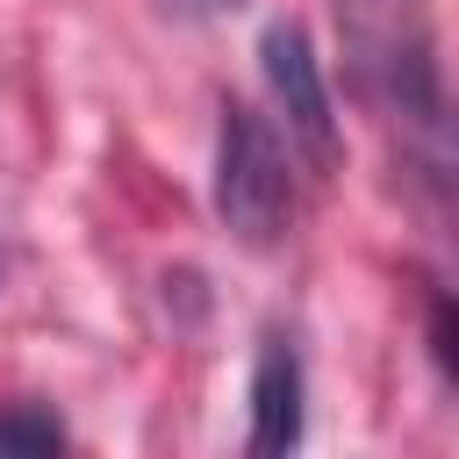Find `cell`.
Listing matches in <instances>:
<instances>
[{
  "instance_id": "277c9868",
  "label": "cell",
  "mask_w": 459,
  "mask_h": 459,
  "mask_svg": "<svg viewBox=\"0 0 459 459\" xmlns=\"http://www.w3.org/2000/svg\"><path fill=\"white\" fill-rule=\"evenodd\" d=\"M301 445V351L294 337L265 330L251 366V452H294Z\"/></svg>"
},
{
  "instance_id": "6da1fadb",
  "label": "cell",
  "mask_w": 459,
  "mask_h": 459,
  "mask_svg": "<svg viewBox=\"0 0 459 459\" xmlns=\"http://www.w3.org/2000/svg\"><path fill=\"white\" fill-rule=\"evenodd\" d=\"M337 43L351 100L402 136L416 194L459 222V115L437 86L430 0H337Z\"/></svg>"
},
{
  "instance_id": "8992f818",
  "label": "cell",
  "mask_w": 459,
  "mask_h": 459,
  "mask_svg": "<svg viewBox=\"0 0 459 459\" xmlns=\"http://www.w3.org/2000/svg\"><path fill=\"white\" fill-rule=\"evenodd\" d=\"M430 359L445 366V380H459V294L452 287L430 294Z\"/></svg>"
},
{
  "instance_id": "3957f363",
  "label": "cell",
  "mask_w": 459,
  "mask_h": 459,
  "mask_svg": "<svg viewBox=\"0 0 459 459\" xmlns=\"http://www.w3.org/2000/svg\"><path fill=\"white\" fill-rule=\"evenodd\" d=\"M258 65H265V86L287 115V136L308 151L316 172L337 165V108H330V86H323V65L308 50V29L301 22H273L258 36Z\"/></svg>"
},
{
  "instance_id": "7a4b0ae2",
  "label": "cell",
  "mask_w": 459,
  "mask_h": 459,
  "mask_svg": "<svg viewBox=\"0 0 459 459\" xmlns=\"http://www.w3.org/2000/svg\"><path fill=\"white\" fill-rule=\"evenodd\" d=\"M215 215L244 251H273L294 230V151L287 136L251 108L222 100L215 129Z\"/></svg>"
},
{
  "instance_id": "5b68a950",
  "label": "cell",
  "mask_w": 459,
  "mask_h": 459,
  "mask_svg": "<svg viewBox=\"0 0 459 459\" xmlns=\"http://www.w3.org/2000/svg\"><path fill=\"white\" fill-rule=\"evenodd\" d=\"M65 423L43 409H0V452H57Z\"/></svg>"
},
{
  "instance_id": "52a82bcc",
  "label": "cell",
  "mask_w": 459,
  "mask_h": 459,
  "mask_svg": "<svg viewBox=\"0 0 459 459\" xmlns=\"http://www.w3.org/2000/svg\"><path fill=\"white\" fill-rule=\"evenodd\" d=\"M165 7H179V14H222V7H237V0H165Z\"/></svg>"
}]
</instances>
